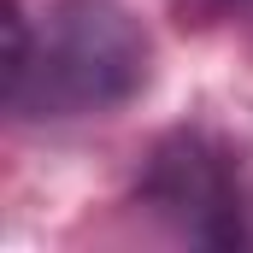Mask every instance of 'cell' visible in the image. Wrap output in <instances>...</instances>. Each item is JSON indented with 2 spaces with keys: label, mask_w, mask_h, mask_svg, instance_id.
Here are the masks:
<instances>
[{
  "label": "cell",
  "mask_w": 253,
  "mask_h": 253,
  "mask_svg": "<svg viewBox=\"0 0 253 253\" xmlns=\"http://www.w3.org/2000/svg\"><path fill=\"white\" fill-rule=\"evenodd\" d=\"M153 47L118 0H59L42 24L6 12V106L24 118H88L147 88Z\"/></svg>",
  "instance_id": "1"
},
{
  "label": "cell",
  "mask_w": 253,
  "mask_h": 253,
  "mask_svg": "<svg viewBox=\"0 0 253 253\" xmlns=\"http://www.w3.org/2000/svg\"><path fill=\"white\" fill-rule=\"evenodd\" d=\"M141 200L189 242L206 248H242L248 242V189L236 171V153L212 135H171L147 159Z\"/></svg>",
  "instance_id": "2"
},
{
  "label": "cell",
  "mask_w": 253,
  "mask_h": 253,
  "mask_svg": "<svg viewBox=\"0 0 253 253\" xmlns=\"http://www.w3.org/2000/svg\"><path fill=\"white\" fill-rule=\"evenodd\" d=\"M171 12L189 30H224L253 42V0H171Z\"/></svg>",
  "instance_id": "3"
}]
</instances>
